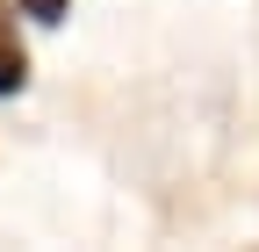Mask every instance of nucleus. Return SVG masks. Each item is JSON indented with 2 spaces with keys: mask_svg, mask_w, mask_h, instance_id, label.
Masks as SVG:
<instances>
[{
  "mask_svg": "<svg viewBox=\"0 0 259 252\" xmlns=\"http://www.w3.org/2000/svg\"><path fill=\"white\" fill-rule=\"evenodd\" d=\"M22 87H29V51L15 36V22L0 15V94H22Z\"/></svg>",
  "mask_w": 259,
  "mask_h": 252,
  "instance_id": "nucleus-1",
  "label": "nucleus"
},
{
  "mask_svg": "<svg viewBox=\"0 0 259 252\" xmlns=\"http://www.w3.org/2000/svg\"><path fill=\"white\" fill-rule=\"evenodd\" d=\"M22 8L36 15V22H65V0H22Z\"/></svg>",
  "mask_w": 259,
  "mask_h": 252,
  "instance_id": "nucleus-2",
  "label": "nucleus"
}]
</instances>
